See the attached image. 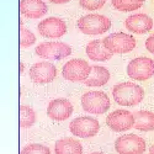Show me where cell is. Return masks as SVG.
Listing matches in <instances>:
<instances>
[{
    "instance_id": "obj_1",
    "label": "cell",
    "mask_w": 154,
    "mask_h": 154,
    "mask_svg": "<svg viewBox=\"0 0 154 154\" xmlns=\"http://www.w3.org/2000/svg\"><path fill=\"white\" fill-rule=\"evenodd\" d=\"M112 96L121 106H136L139 102H142L144 97V90L134 83L125 82L113 86Z\"/></svg>"
},
{
    "instance_id": "obj_2",
    "label": "cell",
    "mask_w": 154,
    "mask_h": 154,
    "mask_svg": "<svg viewBox=\"0 0 154 154\" xmlns=\"http://www.w3.org/2000/svg\"><path fill=\"white\" fill-rule=\"evenodd\" d=\"M111 20L104 15L90 14L80 17L76 22L78 29L85 35H101L111 29Z\"/></svg>"
},
{
    "instance_id": "obj_3",
    "label": "cell",
    "mask_w": 154,
    "mask_h": 154,
    "mask_svg": "<svg viewBox=\"0 0 154 154\" xmlns=\"http://www.w3.org/2000/svg\"><path fill=\"white\" fill-rule=\"evenodd\" d=\"M80 104L84 111L94 115L104 113L110 109V97L102 91H88L82 96Z\"/></svg>"
},
{
    "instance_id": "obj_4",
    "label": "cell",
    "mask_w": 154,
    "mask_h": 154,
    "mask_svg": "<svg viewBox=\"0 0 154 154\" xmlns=\"http://www.w3.org/2000/svg\"><path fill=\"white\" fill-rule=\"evenodd\" d=\"M35 52L41 58L59 60L63 58H67L72 54V47L64 42L48 41V42H42L38 45L35 48Z\"/></svg>"
},
{
    "instance_id": "obj_5",
    "label": "cell",
    "mask_w": 154,
    "mask_h": 154,
    "mask_svg": "<svg viewBox=\"0 0 154 154\" xmlns=\"http://www.w3.org/2000/svg\"><path fill=\"white\" fill-rule=\"evenodd\" d=\"M105 47L112 52L113 54H122V53H128L136 47V40L134 37L125 33V32H115L109 36H106L104 40Z\"/></svg>"
},
{
    "instance_id": "obj_6",
    "label": "cell",
    "mask_w": 154,
    "mask_h": 154,
    "mask_svg": "<svg viewBox=\"0 0 154 154\" xmlns=\"http://www.w3.org/2000/svg\"><path fill=\"white\" fill-rule=\"evenodd\" d=\"M127 74L131 79L144 82L154 75V60L148 57L132 59L127 66Z\"/></svg>"
},
{
    "instance_id": "obj_7",
    "label": "cell",
    "mask_w": 154,
    "mask_h": 154,
    "mask_svg": "<svg viewBox=\"0 0 154 154\" xmlns=\"http://www.w3.org/2000/svg\"><path fill=\"white\" fill-rule=\"evenodd\" d=\"M91 73V67L84 59H72L64 64L62 75L69 82H85Z\"/></svg>"
},
{
    "instance_id": "obj_8",
    "label": "cell",
    "mask_w": 154,
    "mask_h": 154,
    "mask_svg": "<svg viewBox=\"0 0 154 154\" xmlns=\"http://www.w3.org/2000/svg\"><path fill=\"white\" fill-rule=\"evenodd\" d=\"M100 130L99 121L90 116H80L74 119L69 125V131L73 136L80 138H91Z\"/></svg>"
},
{
    "instance_id": "obj_9",
    "label": "cell",
    "mask_w": 154,
    "mask_h": 154,
    "mask_svg": "<svg viewBox=\"0 0 154 154\" xmlns=\"http://www.w3.org/2000/svg\"><path fill=\"white\" fill-rule=\"evenodd\" d=\"M115 149L119 154H143L146 142L137 134H123L115 140Z\"/></svg>"
},
{
    "instance_id": "obj_10",
    "label": "cell",
    "mask_w": 154,
    "mask_h": 154,
    "mask_svg": "<svg viewBox=\"0 0 154 154\" xmlns=\"http://www.w3.org/2000/svg\"><path fill=\"white\" fill-rule=\"evenodd\" d=\"M106 125L113 132H125L133 128L134 116L128 110H115L106 117Z\"/></svg>"
},
{
    "instance_id": "obj_11",
    "label": "cell",
    "mask_w": 154,
    "mask_h": 154,
    "mask_svg": "<svg viewBox=\"0 0 154 154\" xmlns=\"http://www.w3.org/2000/svg\"><path fill=\"white\" fill-rule=\"evenodd\" d=\"M57 75V69L49 62H38L30 68V78L36 84H48L53 82Z\"/></svg>"
},
{
    "instance_id": "obj_12",
    "label": "cell",
    "mask_w": 154,
    "mask_h": 154,
    "mask_svg": "<svg viewBox=\"0 0 154 154\" xmlns=\"http://www.w3.org/2000/svg\"><path fill=\"white\" fill-rule=\"evenodd\" d=\"M37 30L45 38H59L67 32V25L62 19L48 17L38 23Z\"/></svg>"
},
{
    "instance_id": "obj_13",
    "label": "cell",
    "mask_w": 154,
    "mask_h": 154,
    "mask_svg": "<svg viewBox=\"0 0 154 154\" xmlns=\"http://www.w3.org/2000/svg\"><path fill=\"white\" fill-rule=\"evenodd\" d=\"M74 109L72 102L67 99H54L48 104L47 115L51 120L54 121H66L68 120Z\"/></svg>"
},
{
    "instance_id": "obj_14",
    "label": "cell",
    "mask_w": 154,
    "mask_h": 154,
    "mask_svg": "<svg viewBox=\"0 0 154 154\" xmlns=\"http://www.w3.org/2000/svg\"><path fill=\"white\" fill-rule=\"evenodd\" d=\"M125 26L130 32L143 35L153 29V20L146 14H134L126 19Z\"/></svg>"
},
{
    "instance_id": "obj_15",
    "label": "cell",
    "mask_w": 154,
    "mask_h": 154,
    "mask_svg": "<svg viewBox=\"0 0 154 154\" xmlns=\"http://www.w3.org/2000/svg\"><path fill=\"white\" fill-rule=\"evenodd\" d=\"M48 8L42 0H21L20 2V12L29 19H41Z\"/></svg>"
},
{
    "instance_id": "obj_16",
    "label": "cell",
    "mask_w": 154,
    "mask_h": 154,
    "mask_svg": "<svg viewBox=\"0 0 154 154\" xmlns=\"http://www.w3.org/2000/svg\"><path fill=\"white\" fill-rule=\"evenodd\" d=\"M86 54L91 60L95 62H105L109 60L112 57V52L105 47L104 41L101 40H94L91 42H89L86 46Z\"/></svg>"
},
{
    "instance_id": "obj_17",
    "label": "cell",
    "mask_w": 154,
    "mask_h": 154,
    "mask_svg": "<svg viewBox=\"0 0 154 154\" xmlns=\"http://www.w3.org/2000/svg\"><path fill=\"white\" fill-rule=\"evenodd\" d=\"M56 154H83V146L78 139L70 137L62 138L54 144Z\"/></svg>"
},
{
    "instance_id": "obj_18",
    "label": "cell",
    "mask_w": 154,
    "mask_h": 154,
    "mask_svg": "<svg viewBox=\"0 0 154 154\" xmlns=\"http://www.w3.org/2000/svg\"><path fill=\"white\" fill-rule=\"evenodd\" d=\"M134 116V126L133 128L142 132L154 131V112L140 110L133 113Z\"/></svg>"
},
{
    "instance_id": "obj_19",
    "label": "cell",
    "mask_w": 154,
    "mask_h": 154,
    "mask_svg": "<svg viewBox=\"0 0 154 154\" xmlns=\"http://www.w3.org/2000/svg\"><path fill=\"white\" fill-rule=\"evenodd\" d=\"M109 80H110V72L104 67L94 66L91 67V73L89 75V78L84 82V84L86 86L96 88V86L105 85Z\"/></svg>"
},
{
    "instance_id": "obj_20",
    "label": "cell",
    "mask_w": 154,
    "mask_h": 154,
    "mask_svg": "<svg viewBox=\"0 0 154 154\" xmlns=\"http://www.w3.org/2000/svg\"><path fill=\"white\" fill-rule=\"evenodd\" d=\"M36 121V113L30 106H20V127L21 128H29Z\"/></svg>"
},
{
    "instance_id": "obj_21",
    "label": "cell",
    "mask_w": 154,
    "mask_h": 154,
    "mask_svg": "<svg viewBox=\"0 0 154 154\" xmlns=\"http://www.w3.org/2000/svg\"><path fill=\"white\" fill-rule=\"evenodd\" d=\"M111 3H112V6L116 10L123 11V12H130V11L140 9L143 4V3L134 2V0H111Z\"/></svg>"
},
{
    "instance_id": "obj_22",
    "label": "cell",
    "mask_w": 154,
    "mask_h": 154,
    "mask_svg": "<svg viewBox=\"0 0 154 154\" xmlns=\"http://www.w3.org/2000/svg\"><path fill=\"white\" fill-rule=\"evenodd\" d=\"M36 42V36L27 29L20 27V47L21 48H29Z\"/></svg>"
},
{
    "instance_id": "obj_23",
    "label": "cell",
    "mask_w": 154,
    "mask_h": 154,
    "mask_svg": "<svg viewBox=\"0 0 154 154\" xmlns=\"http://www.w3.org/2000/svg\"><path fill=\"white\" fill-rule=\"evenodd\" d=\"M20 154H51V150L48 147L43 144L32 143V144H27L26 147H23Z\"/></svg>"
},
{
    "instance_id": "obj_24",
    "label": "cell",
    "mask_w": 154,
    "mask_h": 154,
    "mask_svg": "<svg viewBox=\"0 0 154 154\" xmlns=\"http://www.w3.org/2000/svg\"><path fill=\"white\" fill-rule=\"evenodd\" d=\"M106 0H79V5L84 10H99L105 5Z\"/></svg>"
},
{
    "instance_id": "obj_25",
    "label": "cell",
    "mask_w": 154,
    "mask_h": 154,
    "mask_svg": "<svg viewBox=\"0 0 154 154\" xmlns=\"http://www.w3.org/2000/svg\"><path fill=\"white\" fill-rule=\"evenodd\" d=\"M146 48H147L148 52L154 54V33H152L146 40Z\"/></svg>"
},
{
    "instance_id": "obj_26",
    "label": "cell",
    "mask_w": 154,
    "mask_h": 154,
    "mask_svg": "<svg viewBox=\"0 0 154 154\" xmlns=\"http://www.w3.org/2000/svg\"><path fill=\"white\" fill-rule=\"evenodd\" d=\"M49 2L53 4H66V3L70 2V0H49Z\"/></svg>"
},
{
    "instance_id": "obj_27",
    "label": "cell",
    "mask_w": 154,
    "mask_h": 154,
    "mask_svg": "<svg viewBox=\"0 0 154 154\" xmlns=\"http://www.w3.org/2000/svg\"><path fill=\"white\" fill-rule=\"evenodd\" d=\"M149 154H154V144L150 147V149H149Z\"/></svg>"
},
{
    "instance_id": "obj_28",
    "label": "cell",
    "mask_w": 154,
    "mask_h": 154,
    "mask_svg": "<svg viewBox=\"0 0 154 154\" xmlns=\"http://www.w3.org/2000/svg\"><path fill=\"white\" fill-rule=\"evenodd\" d=\"M22 72H23V64L20 63V73H22Z\"/></svg>"
},
{
    "instance_id": "obj_29",
    "label": "cell",
    "mask_w": 154,
    "mask_h": 154,
    "mask_svg": "<svg viewBox=\"0 0 154 154\" xmlns=\"http://www.w3.org/2000/svg\"><path fill=\"white\" fill-rule=\"evenodd\" d=\"M134 2H138V3H143V2H146V0H134Z\"/></svg>"
},
{
    "instance_id": "obj_30",
    "label": "cell",
    "mask_w": 154,
    "mask_h": 154,
    "mask_svg": "<svg viewBox=\"0 0 154 154\" xmlns=\"http://www.w3.org/2000/svg\"><path fill=\"white\" fill-rule=\"evenodd\" d=\"M90 154H102V153H99V152H95V153H90Z\"/></svg>"
}]
</instances>
